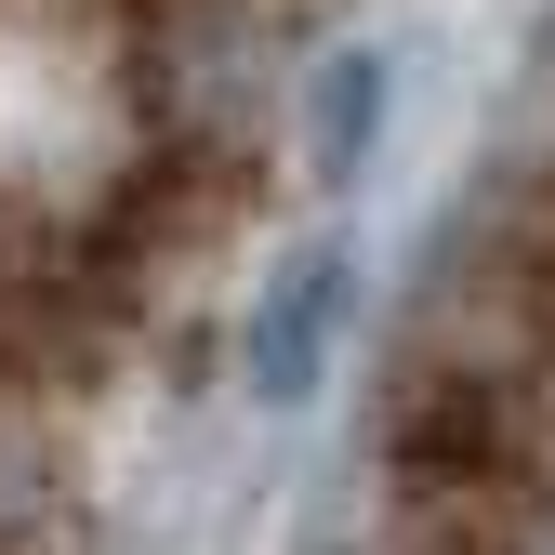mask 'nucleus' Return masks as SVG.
I'll use <instances>...</instances> for the list:
<instances>
[{"mask_svg": "<svg viewBox=\"0 0 555 555\" xmlns=\"http://www.w3.org/2000/svg\"><path fill=\"white\" fill-rule=\"evenodd\" d=\"M371 555H555V172L424 344Z\"/></svg>", "mask_w": 555, "mask_h": 555, "instance_id": "obj_1", "label": "nucleus"}]
</instances>
